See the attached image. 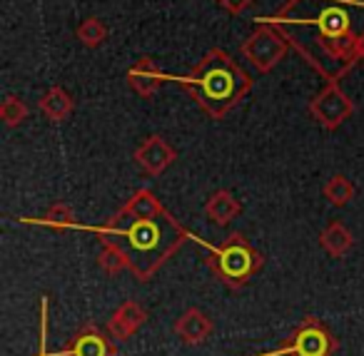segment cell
Masks as SVG:
<instances>
[{"mask_svg":"<svg viewBox=\"0 0 364 356\" xmlns=\"http://www.w3.org/2000/svg\"><path fill=\"white\" fill-rule=\"evenodd\" d=\"M41 222L46 227H53V230H68V227H75V215H73L70 205L58 202V205H53L50 210L46 212V217H43Z\"/></svg>","mask_w":364,"mask_h":356,"instance_id":"cell-21","label":"cell"},{"mask_svg":"<svg viewBox=\"0 0 364 356\" xmlns=\"http://www.w3.org/2000/svg\"><path fill=\"white\" fill-rule=\"evenodd\" d=\"M75 38L85 48H100L107 41V28L100 18H85V21L77 26Z\"/></svg>","mask_w":364,"mask_h":356,"instance_id":"cell-18","label":"cell"},{"mask_svg":"<svg viewBox=\"0 0 364 356\" xmlns=\"http://www.w3.org/2000/svg\"><path fill=\"white\" fill-rule=\"evenodd\" d=\"M240 212H242V205H240V200L230 190L215 192L208 200V205H205V215L220 227L230 225L235 217H240Z\"/></svg>","mask_w":364,"mask_h":356,"instance_id":"cell-13","label":"cell"},{"mask_svg":"<svg viewBox=\"0 0 364 356\" xmlns=\"http://www.w3.org/2000/svg\"><path fill=\"white\" fill-rule=\"evenodd\" d=\"M177 160V152L165 137L150 135L147 140L140 142V147L135 150V162L147 172L150 177H157Z\"/></svg>","mask_w":364,"mask_h":356,"instance_id":"cell-7","label":"cell"},{"mask_svg":"<svg viewBox=\"0 0 364 356\" xmlns=\"http://www.w3.org/2000/svg\"><path fill=\"white\" fill-rule=\"evenodd\" d=\"M362 18L364 0H287L262 21L277 28L314 72L339 82L359 63Z\"/></svg>","mask_w":364,"mask_h":356,"instance_id":"cell-1","label":"cell"},{"mask_svg":"<svg viewBox=\"0 0 364 356\" xmlns=\"http://www.w3.org/2000/svg\"><path fill=\"white\" fill-rule=\"evenodd\" d=\"M354 112V102L347 92L339 87V82H327L322 92L309 102V115L324 127V130H337L344 120H349Z\"/></svg>","mask_w":364,"mask_h":356,"instance_id":"cell-6","label":"cell"},{"mask_svg":"<svg viewBox=\"0 0 364 356\" xmlns=\"http://www.w3.org/2000/svg\"><path fill=\"white\" fill-rule=\"evenodd\" d=\"M177 82L213 120H225L228 112L235 110L252 87V77L230 53L220 48L205 53L198 65L185 77H177Z\"/></svg>","mask_w":364,"mask_h":356,"instance_id":"cell-3","label":"cell"},{"mask_svg":"<svg viewBox=\"0 0 364 356\" xmlns=\"http://www.w3.org/2000/svg\"><path fill=\"white\" fill-rule=\"evenodd\" d=\"M332 349H334V339L329 336V331L312 319L304 321V326L297 331L292 346H289V351L294 356H329Z\"/></svg>","mask_w":364,"mask_h":356,"instance_id":"cell-8","label":"cell"},{"mask_svg":"<svg viewBox=\"0 0 364 356\" xmlns=\"http://www.w3.org/2000/svg\"><path fill=\"white\" fill-rule=\"evenodd\" d=\"M38 107H41V112H43V115H46L50 122H63V120H68V117L73 115V107H75V100H73L70 92H68L65 87L53 85L50 90H48L46 95L41 97Z\"/></svg>","mask_w":364,"mask_h":356,"instance_id":"cell-12","label":"cell"},{"mask_svg":"<svg viewBox=\"0 0 364 356\" xmlns=\"http://www.w3.org/2000/svg\"><path fill=\"white\" fill-rule=\"evenodd\" d=\"M145 321H147L145 306H140L137 301L127 299V301H122V304L115 309V314L110 316V321H107V331H110L112 339L125 341V339H130V336L135 334Z\"/></svg>","mask_w":364,"mask_h":356,"instance_id":"cell-11","label":"cell"},{"mask_svg":"<svg viewBox=\"0 0 364 356\" xmlns=\"http://www.w3.org/2000/svg\"><path fill=\"white\" fill-rule=\"evenodd\" d=\"M255 0H218V6L225 8L228 13H232V16H240V13H245L250 6H252Z\"/></svg>","mask_w":364,"mask_h":356,"instance_id":"cell-22","label":"cell"},{"mask_svg":"<svg viewBox=\"0 0 364 356\" xmlns=\"http://www.w3.org/2000/svg\"><path fill=\"white\" fill-rule=\"evenodd\" d=\"M210 264L215 266V271H218L228 284L237 286V284H245L255 271H259V266H262V254L255 252L252 247L247 244V239L235 232V234H230L228 239L215 249Z\"/></svg>","mask_w":364,"mask_h":356,"instance_id":"cell-4","label":"cell"},{"mask_svg":"<svg viewBox=\"0 0 364 356\" xmlns=\"http://www.w3.org/2000/svg\"><path fill=\"white\" fill-rule=\"evenodd\" d=\"M165 77L167 75L157 68V63L152 60L150 55H142V58H137L135 65L127 70V85H130L140 97H152L157 90H160Z\"/></svg>","mask_w":364,"mask_h":356,"instance_id":"cell-10","label":"cell"},{"mask_svg":"<svg viewBox=\"0 0 364 356\" xmlns=\"http://www.w3.org/2000/svg\"><path fill=\"white\" fill-rule=\"evenodd\" d=\"M28 105L16 95H8L0 105V120L6 122V127H18L28 120Z\"/></svg>","mask_w":364,"mask_h":356,"instance_id":"cell-20","label":"cell"},{"mask_svg":"<svg viewBox=\"0 0 364 356\" xmlns=\"http://www.w3.org/2000/svg\"><path fill=\"white\" fill-rule=\"evenodd\" d=\"M172 331H175V336L182 344L198 346V344H203V341H208V336L213 334V319H210L205 311L193 306V309L182 311L180 319L172 326Z\"/></svg>","mask_w":364,"mask_h":356,"instance_id":"cell-9","label":"cell"},{"mask_svg":"<svg viewBox=\"0 0 364 356\" xmlns=\"http://www.w3.org/2000/svg\"><path fill=\"white\" fill-rule=\"evenodd\" d=\"M97 266H100L105 274H120V271L130 269V259L122 249L110 244H102V252L97 254Z\"/></svg>","mask_w":364,"mask_h":356,"instance_id":"cell-19","label":"cell"},{"mask_svg":"<svg viewBox=\"0 0 364 356\" xmlns=\"http://www.w3.org/2000/svg\"><path fill=\"white\" fill-rule=\"evenodd\" d=\"M102 244L117 247L130 259V271L137 279H150L185 242L182 227L170 215L155 220H137L125 212H117L107 220L102 230H97Z\"/></svg>","mask_w":364,"mask_h":356,"instance_id":"cell-2","label":"cell"},{"mask_svg":"<svg viewBox=\"0 0 364 356\" xmlns=\"http://www.w3.org/2000/svg\"><path fill=\"white\" fill-rule=\"evenodd\" d=\"M322 195L332 207H347L354 200V185L344 175H332L324 185Z\"/></svg>","mask_w":364,"mask_h":356,"instance_id":"cell-17","label":"cell"},{"mask_svg":"<svg viewBox=\"0 0 364 356\" xmlns=\"http://www.w3.org/2000/svg\"><path fill=\"white\" fill-rule=\"evenodd\" d=\"M115 349L112 344L95 329H82L80 334L73 339L70 349L65 356H112Z\"/></svg>","mask_w":364,"mask_h":356,"instance_id":"cell-14","label":"cell"},{"mask_svg":"<svg viewBox=\"0 0 364 356\" xmlns=\"http://www.w3.org/2000/svg\"><path fill=\"white\" fill-rule=\"evenodd\" d=\"M319 244H322V249L327 252V254L344 257L354 247V237H352V232L342 225V222L332 220L322 230V234H319Z\"/></svg>","mask_w":364,"mask_h":356,"instance_id":"cell-15","label":"cell"},{"mask_svg":"<svg viewBox=\"0 0 364 356\" xmlns=\"http://www.w3.org/2000/svg\"><path fill=\"white\" fill-rule=\"evenodd\" d=\"M289 50V43L284 41V36L272 26H259L247 41L242 43V58L255 68L257 72H269L279 65V60H284Z\"/></svg>","mask_w":364,"mask_h":356,"instance_id":"cell-5","label":"cell"},{"mask_svg":"<svg viewBox=\"0 0 364 356\" xmlns=\"http://www.w3.org/2000/svg\"><path fill=\"white\" fill-rule=\"evenodd\" d=\"M357 55H359V63H364V33H362V38H359V50H357Z\"/></svg>","mask_w":364,"mask_h":356,"instance_id":"cell-23","label":"cell"},{"mask_svg":"<svg viewBox=\"0 0 364 356\" xmlns=\"http://www.w3.org/2000/svg\"><path fill=\"white\" fill-rule=\"evenodd\" d=\"M122 212L130 217H137V220H155V217L167 215L165 207L160 205V200H157L150 190H137L135 195L127 200V205L122 207Z\"/></svg>","mask_w":364,"mask_h":356,"instance_id":"cell-16","label":"cell"}]
</instances>
